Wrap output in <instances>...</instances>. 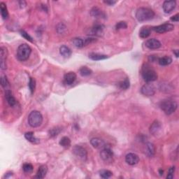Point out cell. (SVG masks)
I'll use <instances>...</instances> for the list:
<instances>
[{
    "instance_id": "obj_1",
    "label": "cell",
    "mask_w": 179,
    "mask_h": 179,
    "mask_svg": "<svg viewBox=\"0 0 179 179\" xmlns=\"http://www.w3.org/2000/svg\"><path fill=\"white\" fill-rule=\"evenodd\" d=\"M155 16L154 11L150 9L141 7L136 12V18L138 21L144 22L152 20Z\"/></svg>"
},
{
    "instance_id": "obj_2",
    "label": "cell",
    "mask_w": 179,
    "mask_h": 179,
    "mask_svg": "<svg viewBox=\"0 0 179 179\" xmlns=\"http://www.w3.org/2000/svg\"><path fill=\"white\" fill-rule=\"evenodd\" d=\"M43 122V116L38 110H33L28 116V123L32 127H38Z\"/></svg>"
},
{
    "instance_id": "obj_3",
    "label": "cell",
    "mask_w": 179,
    "mask_h": 179,
    "mask_svg": "<svg viewBox=\"0 0 179 179\" xmlns=\"http://www.w3.org/2000/svg\"><path fill=\"white\" fill-rule=\"evenodd\" d=\"M32 53V49L27 43H23L20 45L17 50V58L20 61H25L29 57Z\"/></svg>"
},
{
    "instance_id": "obj_4",
    "label": "cell",
    "mask_w": 179,
    "mask_h": 179,
    "mask_svg": "<svg viewBox=\"0 0 179 179\" xmlns=\"http://www.w3.org/2000/svg\"><path fill=\"white\" fill-rule=\"evenodd\" d=\"M142 77L146 82H152L158 79V74L148 64H145L142 68Z\"/></svg>"
},
{
    "instance_id": "obj_5",
    "label": "cell",
    "mask_w": 179,
    "mask_h": 179,
    "mask_svg": "<svg viewBox=\"0 0 179 179\" xmlns=\"http://www.w3.org/2000/svg\"><path fill=\"white\" fill-rule=\"evenodd\" d=\"M160 108L166 115H171L176 111L178 107V104L175 101L170 99H166L161 102Z\"/></svg>"
},
{
    "instance_id": "obj_6",
    "label": "cell",
    "mask_w": 179,
    "mask_h": 179,
    "mask_svg": "<svg viewBox=\"0 0 179 179\" xmlns=\"http://www.w3.org/2000/svg\"><path fill=\"white\" fill-rule=\"evenodd\" d=\"M72 152L77 157L78 159L81 160L82 161H86L88 158V152L85 148L82 147L80 146H74L73 149H72Z\"/></svg>"
},
{
    "instance_id": "obj_7",
    "label": "cell",
    "mask_w": 179,
    "mask_h": 179,
    "mask_svg": "<svg viewBox=\"0 0 179 179\" xmlns=\"http://www.w3.org/2000/svg\"><path fill=\"white\" fill-rule=\"evenodd\" d=\"M100 157H101V158L104 162H110L113 160V152L110 148L105 147L102 148L101 152H100Z\"/></svg>"
},
{
    "instance_id": "obj_8",
    "label": "cell",
    "mask_w": 179,
    "mask_h": 179,
    "mask_svg": "<svg viewBox=\"0 0 179 179\" xmlns=\"http://www.w3.org/2000/svg\"><path fill=\"white\" fill-rule=\"evenodd\" d=\"M174 26L170 23H164L163 25H160L153 27V29L155 31L159 34H162L164 33V32L172 31V30H174Z\"/></svg>"
},
{
    "instance_id": "obj_9",
    "label": "cell",
    "mask_w": 179,
    "mask_h": 179,
    "mask_svg": "<svg viewBox=\"0 0 179 179\" xmlns=\"http://www.w3.org/2000/svg\"><path fill=\"white\" fill-rule=\"evenodd\" d=\"M141 92L145 96H153L155 93V88L152 84L147 83L142 86Z\"/></svg>"
},
{
    "instance_id": "obj_10",
    "label": "cell",
    "mask_w": 179,
    "mask_h": 179,
    "mask_svg": "<svg viewBox=\"0 0 179 179\" xmlns=\"http://www.w3.org/2000/svg\"><path fill=\"white\" fill-rule=\"evenodd\" d=\"M104 25H102V24H96V25L93 26V27L91 28V29L90 31V34H88V35L101 37L104 33Z\"/></svg>"
},
{
    "instance_id": "obj_11",
    "label": "cell",
    "mask_w": 179,
    "mask_h": 179,
    "mask_svg": "<svg viewBox=\"0 0 179 179\" xmlns=\"http://www.w3.org/2000/svg\"><path fill=\"white\" fill-rule=\"evenodd\" d=\"M161 131H162V125L161 123L158 120H155L152 122L150 127V132L153 136H158V134H160Z\"/></svg>"
},
{
    "instance_id": "obj_12",
    "label": "cell",
    "mask_w": 179,
    "mask_h": 179,
    "mask_svg": "<svg viewBox=\"0 0 179 179\" xmlns=\"http://www.w3.org/2000/svg\"><path fill=\"white\" fill-rule=\"evenodd\" d=\"M125 162L130 165H135L139 162V158L135 153H129L125 156Z\"/></svg>"
},
{
    "instance_id": "obj_13",
    "label": "cell",
    "mask_w": 179,
    "mask_h": 179,
    "mask_svg": "<svg viewBox=\"0 0 179 179\" xmlns=\"http://www.w3.org/2000/svg\"><path fill=\"white\" fill-rule=\"evenodd\" d=\"M145 45L148 48L151 50L158 49V48L161 47V43L156 39H148L145 43Z\"/></svg>"
},
{
    "instance_id": "obj_14",
    "label": "cell",
    "mask_w": 179,
    "mask_h": 179,
    "mask_svg": "<svg viewBox=\"0 0 179 179\" xmlns=\"http://www.w3.org/2000/svg\"><path fill=\"white\" fill-rule=\"evenodd\" d=\"M176 1H164L162 8L166 13H169L176 8Z\"/></svg>"
},
{
    "instance_id": "obj_15",
    "label": "cell",
    "mask_w": 179,
    "mask_h": 179,
    "mask_svg": "<svg viewBox=\"0 0 179 179\" xmlns=\"http://www.w3.org/2000/svg\"><path fill=\"white\" fill-rule=\"evenodd\" d=\"M76 79V74L74 72H69L64 76V83L66 85H70L74 83Z\"/></svg>"
},
{
    "instance_id": "obj_16",
    "label": "cell",
    "mask_w": 179,
    "mask_h": 179,
    "mask_svg": "<svg viewBox=\"0 0 179 179\" xmlns=\"http://www.w3.org/2000/svg\"><path fill=\"white\" fill-rule=\"evenodd\" d=\"M90 144L94 148H97V149H100V148L102 149V148L106 147L105 142L99 138H92L90 140Z\"/></svg>"
},
{
    "instance_id": "obj_17",
    "label": "cell",
    "mask_w": 179,
    "mask_h": 179,
    "mask_svg": "<svg viewBox=\"0 0 179 179\" xmlns=\"http://www.w3.org/2000/svg\"><path fill=\"white\" fill-rule=\"evenodd\" d=\"M7 48L1 47V57H0V61H1V69L5 70L7 69V64H6V58H7Z\"/></svg>"
},
{
    "instance_id": "obj_18",
    "label": "cell",
    "mask_w": 179,
    "mask_h": 179,
    "mask_svg": "<svg viewBox=\"0 0 179 179\" xmlns=\"http://www.w3.org/2000/svg\"><path fill=\"white\" fill-rule=\"evenodd\" d=\"M48 172V166L46 165H41L39 166V169H38L37 174H36V178H43L46 176V174Z\"/></svg>"
},
{
    "instance_id": "obj_19",
    "label": "cell",
    "mask_w": 179,
    "mask_h": 179,
    "mask_svg": "<svg viewBox=\"0 0 179 179\" xmlns=\"http://www.w3.org/2000/svg\"><path fill=\"white\" fill-rule=\"evenodd\" d=\"M5 97L8 102V104H9L11 106H13L16 104V100L15 99V97L13 96V94H12V92L11 90H7V91H6Z\"/></svg>"
},
{
    "instance_id": "obj_20",
    "label": "cell",
    "mask_w": 179,
    "mask_h": 179,
    "mask_svg": "<svg viewBox=\"0 0 179 179\" xmlns=\"http://www.w3.org/2000/svg\"><path fill=\"white\" fill-rule=\"evenodd\" d=\"M90 14L94 18H104L105 14L104 12L97 7H93L90 11Z\"/></svg>"
},
{
    "instance_id": "obj_21",
    "label": "cell",
    "mask_w": 179,
    "mask_h": 179,
    "mask_svg": "<svg viewBox=\"0 0 179 179\" xmlns=\"http://www.w3.org/2000/svg\"><path fill=\"white\" fill-rule=\"evenodd\" d=\"M146 152L148 157H152L155 155V146L152 143L148 142L146 144Z\"/></svg>"
},
{
    "instance_id": "obj_22",
    "label": "cell",
    "mask_w": 179,
    "mask_h": 179,
    "mask_svg": "<svg viewBox=\"0 0 179 179\" xmlns=\"http://www.w3.org/2000/svg\"><path fill=\"white\" fill-rule=\"evenodd\" d=\"M60 53L64 57H69L71 55V51L66 46H62L60 48Z\"/></svg>"
},
{
    "instance_id": "obj_23",
    "label": "cell",
    "mask_w": 179,
    "mask_h": 179,
    "mask_svg": "<svg viewBox=\"0 0 179 179\" xmlns=\"http://www.w3.org/2000/svg\"><path fill=\"white\" fill-rule=\"evenodd\" d=\"M89 58L94 60V61H99V60H105L106 58H108L107 55H102V54L99 53H91L89 54Z\"/></svg>"
},
{
    "instance_id": "obj_24",
    "label": "cell",
    "mask_w": 179,
    "mask_h": 179,
    "mask_svg": "<svg viewBox=\"0 0 179 179\" xmlns=\"http://www.w3.org/2000/svg\"><path fill=\"white\" fill-rule=\"evenodd\" d=\"M25 137L28 141L33 143V144H38V143H39V139H38V138H37L34 136V133L32 132L25 133Z\"/></svg>"
},
{
    "instance_id": "obj_25",
    "label": "cell",
    "mask_w": 179,
    "mask_h": 179,
    "mask_svg": "<svg viewBox=\"0 0 179 179\" xmlns=\"http://www.w3.org/2000/svg\"><path fill=\"white\" fill-rule=\"evenodd\" d=\"M172 62V57H169V56H164L158 59V63L161 66H166L170 64Z\"/></svg>"
},
{
    "instance_id": "obj_26",
    "label": "cell",
    "mask_w": 179,
    "mask_h": 179,
    "mask_svg": "<svg viewBox=\"0 0 179 179\" xmlns=\"http://www.w3.org/2000/svg\"><path fill=\"white\" fill-rule=\"evenodd\" d=\"M150 32H151V30H150V28L147 27H142L139 32L140 37L142 38V39H146V38L149 37L150 35Z\"/></svg>"
},
{
    "instance_id": "obj_27",
    "label": "cell",
    "mask_w": 179,
    "mask_h": 179,
    "mask_svg": "<svg viewBox=\"0 0 179 179\" xmlns=\"http://www.w3.org/2000/svg\"><path fill=\"white\" fill-rule=\"evenodd\" d=\"M0 9H1V17L3 18V19H7L9 17V12H8L7 5L4 3L1 2L0 4Z\"/></svg>"
},
{
    "instance_id": "obj_28",
    "label": "cell",
    "mask_w": 179,
    "mask_h": 179,
    "mask_svg": "<svg viewBox=\"0 0 179 179\" xmlns=\"http://www.w3.org/2000/svg\"><path fill=\"white\" fill-rule=\"evenodd\" d=\"M60 145L64 148H69L71 146V140L67 136H64L60 141Z\"/></svg>"
},
{
    "instance_id": "obj_29",
    "label": "cell",
    "mask_w": 179,
    "mask_h": 179,
    "mask_svg": "<svg viewBox=\"0 0 179 179\" xmlns=\"http://www.w3.org/2000/svg\"><path fill=\"white\" fill-rule=\"evenodd\" d=\"M79 73L82 76H88L91 75L92 71L91 69L87 67H82L79 69Z\"/></svg>"
},
{
    "instance_id": "obj_30",
    "label": "cell",
    "mask_w": 179,
    "mask_h": 179,
    "mask_svg": "<svg viewBox=\"0 0 179 179\" xmlns=\"http://www.w3.org/2000/svg\"><path fill=\"white\" fill-rule=\"evenodd\" d=\"M61 131H62L61 128L58 127H56L51 129V130H49V132H48V134H49V136H51V137H55V136H57Z\"/></svg>"
},
{
    "instance_id": "obj_31",
    "label": "cell",
    "mask_w": 179,
    "mask_h": 179,
    "mask_svg": "<svg viewBox=\"0 0 179 179\" xmlns=\"http://www.w3.org/2000/svg\"><path fill=\"white\" fill-rule=\"evenodd\" d=\"M119 87L120 88H121L122 90H127L130 88V80L128 78H125L124 80L120 82L119 84Z\"/></svg>"
},
{
    "instance_id": "obj_32",
    "label": "cell",
    "mask_w": 179,
    "mask_h": 179,
    "mask_svg": "<svg viewBox=\"0 0 179 179\" xmlns=\"http://www.w3.org/2000/svg\"><path fill=\"white\" fill-rule=\"evenodd\" d=\"M113 175V173L109 170L107 169H102L99 171V176L102 178H110Z\"/></svg>"
},
{
    "instance_id": "obj_33",
    "label": "cell",
    "mask_w": 179,
    "mask_h": 179,
    "mask_svg": "<svg viewBox=\"0 0 179 179\" xmlns=\"http://www.w3.org/2000/svg\"><path fill=\"white\" fill-rule=\"evenodd\" d=\"M72 42L76 48H82L84 46V41L80 38H74Z\"/></svg>"
},
{
    "instance_id": "obj_34",
    "label": "cell",
    "mask_w": 179,
    "mask_h": 179,
    "mask_svg": "<svg viewBox=\"0 0 179 179\" xmlns=\"http://www.w3.org/2000/svg\"><path fill=\"white\" fill-rule=\"evenodd\" d=\"M23 169L24 172L27 173V174H29V173H32V171H33V166L29 163H25L23 164Z\"/></svg>"
},
{
    "instance_id": "obj_35",
    "label": "cell",
    "mask_w": 179,
    "mask_h": 179,
    "mask_svg": "<svg viewBox=\"0 0 179 179\" xmlns=\"http://www.w3.org/2000/svg\"><path fill=\"white\" fill-rule=\"evenodd\" d=\"M28 85H29V88L30 90V92H31V93H33V92H35V87H36V80L34 79L33 78H30Z\"/></svg>"
},
{
    "instance_id": "obj_36",
    "label": "cell",
    "mask_w": 179,
    "mask_h": 179,
    "mask_svg": "<svg viewBox=\"0 0 179 179\" xmlns=\"http://www.w3.org/2000/svg\"><path fill=\"white\" fill-rule=\"evenodd\" d=\"M127 27V24L126 22L124 21H120L119 23H118L116 25V29L117 30L122 29H126Z\"/></svg>"
},
{
    "instance_id": "obj_37",
    "label": "cell",
    "mask_w": 179,
    "mask_h": 179,
    "mask_svg": "<svg viewBox=\"0 0 179 179\" xmlns=\"http://www.w3.org/2000/svg\"><path fill=\"white\" fill-rule=\"evenodd\" d=\"M174 172H175V166H172V167L169 168V169L168 171V174H167V176H166V178L172 179L174 178Z\"/></svg>"
},
{
    "instance_id": "obj_38",
    "label": "cell",
    "mask_w": 179,
    "mask_h": 179,
    "mask_svg": "<svg viewBox=\"0 0 179 179\" xmlns=\"http://www.w3.org/2000/svg\"><path fill=\"white\" fill-rule=\"evenodd\" d=\"M1 84L3 88H6L9 85V81L6 76H2L1 78Z\"/></svg>"
},
{
    "instance_id": "obj_39",
    "label": "cell",
    "mask_w": 179,
    "mask_h": 179,
    "mask_svg": "<svg viewBox=\"0 0 179 179\" xmlns=\"http://www.w3.org/2000/svg\"><path fill=\"white\" fill-rule=\"evenodd\" d=\"M21 35L23 36V37L24 38H25V39L27 40V41H29L30 42H33L32 38L31 37H30V36L29 35H28V34L25 31H24V30H21Z\"/></svg>"
},
{
    "instance_id": "obj_40",
    "label": "cell",
    "mask_w": 179,
    "mask_h": 179,
    "mask_svg": "<svg viewBox=\"0 0 179 179\" xmlns=\"http://www.w3.org/2000/svg\"><path fill=\"white\" fill-rule=\"evenodd\" d=\"M171 21H172L174 22H178V21H179V14L177 13L175 15L172 16V17L171 18Z\"/></svg>"
},
{
    "instance_id": "obj_41",
    "label": "cell",
    "mask_w": 179,
    "mask_h": 179,
    "mask_svg": "<svg viewBox=\"0 0 179 179\" xmlns=\"http://www.w3.org/2000/svg\"><path fill=\"white\" fill-rule=\"evenodd\" d=\"M94 41V39H93V38H88V39H86L85 40V41H84V46L87 45V44H89Z\"/></svg>"
},
{
    "instance_id": "obj_42",
    "label": "cell",
    "mask_w": 179,
    "mask_h": 179,
    "mask_svg": "<svg viewBox=\"0 0 179 179\" xmlns=\"http://www.w3.org/2000/svg\"><path fill=\"white\" fill-rule=\"evenodd\" d=\"M104 2L105 3V4H106L113 6V5L115 4H116V2H117V1H113V0H110V1H104Z\"/></svg>"
},
{
    "instance_id": "obj_43",
    "label": "cell",
    "mask_w": 179,
    "mask_h": 179,
    "mask_svg": "<svg viewBox=\"0 0 179 179\" xmlns=\"http://www.w3.org/2000/svg\"><path fill=\"white\" fill-rule=\"evenodd\" d=\"M178 50H174V53H175V55H176V57H178Z\"/></svg>"
},
{
    "instance_id": "obj_44",
    "label": "cell",
    "mask_w": 179,
    "mask_h": 179,
    "mask_svg": "<svg viewBox=\"0 0 179 179\" xmlns=\"http://www.w3.org/2000/svg\"><path fill=\"white\" fill-rule=\"evenodd\" d=\"M11 176H12V173H7V176H5V177H6V178H8L9 177Z\"/></svg>"
},
{
    "instance_id": "obj_45",
    "label": "cell",
    "mask_w": 179,
    "mask_h": 179,
    "mask_svg": "<svg viewBox=\"0 0 179 179\" xmlns=\"http://www.w3.org/2000/svg\"><path fill=\"white\" fill-rule=\"evenodd\" d=\"M159 173H160V176H162V175H163L164 171L162 170V169H159Z\"/></svg>"
}]
</instances>
